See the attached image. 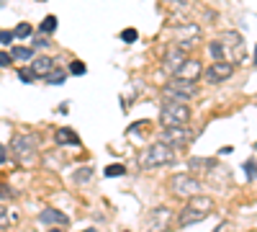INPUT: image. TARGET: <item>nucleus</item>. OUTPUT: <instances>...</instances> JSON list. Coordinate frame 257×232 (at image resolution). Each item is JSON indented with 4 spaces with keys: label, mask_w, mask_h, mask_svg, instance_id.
Wrapping results in <instances>:
<instances>
[{
    "label": "nucleus",
    "mask_w": 257,
    "mask_h": 232,
    "mask_svg": "<svg viewBox=\"0 0 257 232\" xmlns=\"http://www.w3.org/2000/svg\"><path fill=\"white\" fill-rule=\"evenodd\" d=\"M39 29H41V34H52V31L57 29V18H54V16H47L44 21H41Z\"/></svg>",
    "instance_id": "obj_20"
},
{
    "label": "nucleus",
    "mask_w": 257,
    "mask_h": 232,
    "mask_svg": "<svg viewBox=\"0 0 257 232\" xmlns=\"http://www.w3.org/2000/svg\"><path fill=\"white\" fill-rule=\"evenodd\" d=\"M170 163H175V150L167 147L162 139L160 142H152L149 147H144L142 155H139V165L144 171H152V168H165Z\"/></svg>",
    "instance_id": "obj_2"
},
{
    "label": "nucleus",
    "mask_w": 257,
    "mask_h": 232,
    "mask_svg": "<svg viewBox=\"0 0 257 232\" xmlns=\"http://www.w3.org/2000/svg\"><path fill=\"white\" fill-rule=\"evenodd\" d=\"M193 139H196V134H193L188 126H170V129L162 132V142L167 147H173V150H183V147H188Z\"/></svg>",
    "instance_id": "obj_7"
},
{
    "label": "nucleus",
    "mask_w": 257,
    "mask_h": 232,
    "mask_svg": "<svg viewBox=\"0 0 257 232\" xmlns=\"http://www.w3.org/2000/svg\"><path fill=\"white\" fill-rule=\"evenodd\" d=\"M137 36H139L137 29H123V31H121V39H123V41H137Z\"/></svg>",
    "instance_id": "obj_26"
},
{
    "label": "nucleus",
    "mask_w": 257,
    "mask_h": 232,
    "mask_svg": "<svg viewBox=\"0 0 257 232\" xmlns=\"http://www.w3.org/2000/svg\"><path fill=\"white\" fill-rule=\"evenodd\" d=\"M11 59H13L11 54H6V52H0V67H8V65H11Z\"/></svg>",
    "instance_id": "obj_29"
},
{
    "label": "nucleus",
    "mask_w": 257,
    "mask_h": 232,
    "mask_svg": "<svg viewBox=\"0 0 257 232\" xmlns=\"http://www.w3.org/2000/svg\"><path fill=\"white\" fill-rule=\"evenodd\" d=\"M244 173H247L249 181L257 178V163H254V160H247V163H244Z\"/></svg>",
    "instance_id": "obj_24"
},
{
    "label": "nucleus",
    "mask_w": 257,
    "mask_h": 232,
    "mask_svg": "<svg viewBox=\"0 0 257 232\" xmlns=\"http://www.w3.org/2000/svg\"><path fill=\"white\" fill-rule=\"evenodd\" d=\"M254 150H257V144H254Z\"/></svg>",
    "instance_id": "obj_36"
},
{
    "label": "nucleus",
    "mask_w": 257,
    "mask_h": 232,
    "mask_svg": "<svg viewBox=\"0 0 257 232\" xmlns=\"http://www.w3.org/2000/svg\"><path fill=\"white\" fill-rule=\"evenodd\" d=\"M213 232H216V229H213Z\"/></svg>",
    "instance_id": "obj_38"
},
{
    "label": "nucleus",
    "mask_w": 257,
    "mask_h": 232,
    "mask_svg": "<svg viewBox=\"0 0 257 232\" xmlns=\"http://www.w3.org/2000/svg\"><path fill=\"white\" fill-rule=\"evenodd\" d=\"M0 41H3V44H11V41H13V31H0Z\"/></svg>",
    "instance_id": "obj_28"
},
{
    "label": "nucleus",
    "mask_w": 257,
    "mask_h": 232,
    "mask_svg": "<svg viewBox=\"0 0 257 232\" xmlns=\"http://www.w3.org/2000/svg\"><path fill=\"white\" fill-rule=\"evenodd\" d=\"M244 49V41L237 31H224L219 39H213L208 44V54L213 57V62H234L239 59Z\"/></svg>",
    "instance_id": "obj_1"
},
{
    "label": "nucleus",
    "mask_w": 257,
    "mask_h": 232,
    "mask_svg": "<svg viewBox=\"0 0 257 232\" xmlns=\"http://www.w3.org/2000/svg\"><path fill=\"white\" fill-rule=\"evenodd\" d=\"M173 227V212L167 206H157L149 212V219H147V232H167Z\"/></svg>",
    "instance_id": "obj_10"
},
{
    "label": "nucleus",
    "mask_w": 257,
    "mask_h": 232,
    "mask_svg": "<svg viewBox=\"0 0 257 232\" xmlns=\"http://www.w3.org/2000/svg\"><path fill=\"white\" fill-rule=\"evenodd\" d=\"M85 232H95V229H85Z\"/></svg>",
    "instance_id": "obj_33"
},
{
    "label": "nucleus",
    "mask_w": 257,
    "mask_h": 232,
    "mask_svg": "<svg viewBox=\"0 0 257 232\" xmlns=\"http://www.w3.org/2000/svg\"><path fill=\"white\" fill-rule=\"evenodd\" d=\"M49 232H59V229H49Z\"/></svg>",
    "instance_id": "obj_35"
},
{
    "label": "nucleus",
    "mask_w": 257,
    "mask_h": 232,
    "mask_svg": "<svg viewBox=\"0 0 257 232\" xmlns=\"http://www.w3.org/2000/svg\"><path fill=\"white\" fill-rule=\"evenodd\" d=\"M31 54H34V49H29V47H13V52H11V57L18 59V62L31 59Z\"/></svg>",
    "instance_id": "obj_18"
},
{
    "label": "nucleus",
    "mask_w": 257,
    "mask_h": 232,
    "mask_svg": "<svg viewBox=\"0 0 257 232\" xmlns=\"http://www.w3.org/2000/svg\"><path fill=\"white\" fill-rule=\"evenodd\" d=\"M36 144H39V139H36L34 134H16L13 142H11L13 152L24 160V163H31V160L36 158Z\"/></svg>",
    "instance_id": "obj_8"
},
{
    "label": "nucleus",
    "mask_w": 257,
    "mask_h": 232,
    "mask_svg": "<svg viewBox=\"0 0 257 232\" xmlns=\"http://www.w3.org/2000/svg\"><path fill=\"white\" fill-rule=\"evenodd\" d=\"M254 62H257V52H254Z\"/></svg>",
    "instance_id": "obj_34"
},
{
    "label": "nucleus",
    "mask_w": 257,
    "mask_h": 232,
    "mask_svg": "<svg viewBox=\"0 0 257 232\" xmlns=\"http://www.w3.org/2000/svg\"><path fill=\"white\" fill-rule=\"evenodd\" d=\"M173 191H175V196H180V199H190V196H196L198 191H201V181L198 178H193V176H188V173H178V176H173Z\"/></svg>",
    "instance_id": "obj_9"
},
{
    "label": "nucleus",
    "mask_w": 257,
    "mask_h": 232,
    "mask_svg": "<svg viewBox=\"0 0 257 232\" xmlns=\"http://www.w3.org/2000/svg\"><path fill=\"white\" fill-rule=\"evenodd\" d=\"M254 103H257V98H254Z\"/></svg>",
    "instance_id": "obj_37"
},
{
    "label": "nucleus",
    "mask_w": 257,
    "mask_h": 232,
    "mask_svg": "<svg viewBox=\"0 0 257 232\" xmlns=\"http://www.w3.org/2000/svg\"><path fill=\"white\" fill-rule=\"evenodd\" d=\"M47 83H54V86H62V83H64V72H62V70H52V72L47 75Z\"/></svg>",
    "instance_id": "obj_22"
},
{
    "label": "nucleus",
    "mask_w": 257,
    "mask_h": 232,
    "mask_svg": "<svg viewBox=\"0 0 257 232\" xmlns=\"http://www.w3.org/2000/svg\"><path fill=\"white\" fill-rule=\"evenodd\" d=\"M21 80H24V83H31V80H34L31 70H21Z\"/></svg>",
    "instance_id": "obj_30"
},
{
    "label": "nucleus",
    "mask_w": 257,
    "mask_h": 232,
    "mask_svg": "<svg viewBox=\"0 0 257 232\" xmlns=\"http://www.w3.org/2000/svg\"><path fill=\"white\" fill-rule=\"evenodd\" d=\"M185 59H188V57H185V49L173 47V49H167V52H165V57H162V67H165V72L175 75V72H178V67L183 65Z\"/></svg>",
    "instance_id": "obj_13"
},
{
    "label": "nucleus",
    "mask_w": 257,
    "mask_h": 232,
    "mask_svg": "<svg viewBox=\"0 0 257 232\" xmlns=\"http://www.w3.org/2000/svg\"><path fill=\"white\" fill-rule=\"evenodd\" d=\"M11 222H13V219H11V214H8V209L0 206V229H6Z\"/></svg>",
    "instance_id": "obj_25"
},
{
    "label": "nucleus",
    "mask_w": 257,
    "mask_h": 232,
    "mask_svg": "<svg viewBox=\"0 0 257 232\" xmlns=\"http://www.w3.org/2000/svg\"><path fill=\"white\" fill-rule=\"evenodd\" d=\"M70 72H72V75H85V65H82V62H72Z\"/></svg>",
    "instance_id": "obj_27"
},
{
    "label": "nucleus",
    "mask_w": 257,
    "mask_h": 232,
    "mask_svg": "<svg viewBox=\"0 0 257 232\" xmlns=\"http://www.w3.org/2000/svg\"><path fill=\"white\" fill-rule=\"evenodd\" d=\"M234 75V62H213L203 70V78L211 86H219V83H226Z\"/></svg>",
    "instance_id": "obj_11"
},
{
    "label": "nucleus",
    "mask_w": 257,
    "mask_h": 232,
    "mask_svg": "<svg viewBox=\"0 0 257 232\" xmlns=\"http://www.w3.org/2000/svg\"><path fill=\"white\" fill-rule=\"evenodd\" d=\"M72 178H75V183H88L93 178V168H82V171H77Z\"/></svg>",
    "instance_id": "obj_21"
},
{
    "label": "nucleus",
    "mask_w": 257,
    "mask_h": 232,
    "mask_svg": "<svg viewBox=\"0 0 257 232\" xmlns=\"http://www.w3.org/2000/svg\"><path fill=\"white\" fill-rule=\"evenodd\" d=\"M213 212V199L211 196H201V194H196V196H190L188 199V204H185V209L180 212V227H190V224H198L201 219H206L208 214Z\"/></svg>",
    "instance_id": "obj_3"
},
{
    "label": "nucleus",
    "mask_w": 257,
    "mask_h": 232,
    "mask_svg": "<svg viewBox=\"0 0 257 232\" xmlns=\"http://www.w3.org/2000/svg\"><path fill=\"white\" fill-rule=\"evenodd\" d=\"M54 70V59L49 57V54H41V57H36V59H31V75L34 78H41V75H49Z\"/></svg>",
    "instance_id": "obj_14"
},
{
    "label": "nucleus",
    "mask_w": 257,
    "mask_h": 232,
    "mask_svg": "<svg viewBox=\"0 0 257 232\" xmlns=\"http://www.w3.org/2000/svg\"><path fill=\"white\" fill-rule=\"evenodd\" d=\"M162 93H165V98H173V101L185 103V101L198 96V83L183 80V78H170L165 86H162Z\"/></svg>",
    "instance_id": "obj_5"
},
{
    "label": "nucleus",
    "mask_w": 257,
    "mask_h": 232,
    "mask_svg": "<svg viewBox=\"0 0 257 232\" xmlns=\"http://www.w3.org/2000/svg\"><path fill=\"white\" fill-rule=\"evenodd\" d=\"M31 34H34L31 24H18V26L13 29V36H18V39H29Z\"/></svg>",
    "instance_id": "obj_19"
},
{
    "label": "nucleus",
    "mask_w": 257,
    "mask_h": 232,
    "mask_svg": "<svg viewBox=\"0 0 257 232\" xmlns=\"http://www.w3.org/2000/svg\"><path fill=\"white\" fill-rule=\"evenodd\" d=\"M54 142H57V144H80L77 132H75V129H70V126H62V129H57Z\"/></svg>",
    "instance_id": "obj_16"
},
{
    "label": "nucleus",
    "mask_w": 257,
    "mask_h": 232,
    "mask_svg": "<svg viewBox=\"0 0 257 232\" xmlns=\"http://www.w3.org/2000/svg\"><path fill=\"white\" fill-rule=\"evenodd\" d=\"M126 173V168L123 165H108V168H105V176H108V178H113V176H123Z\"/></svg>",
    "instance_id": "obj_23"
},
{
    "label": "nucleus",
    "mask_w": 257,
    "mask_h": 232,
    "mask_svg": "<svg viewBox=\"0 0 257 232\" xmlns=\"http://www.w3.org/2000/svg\"><path fill=\"white\" fill-rule=\"evenodd\" d=\"M188 165L193 171H211V168L216 165V158H190Z\"/></svg>",
    "instance_id": "obj_17"
},
{
    "label": "nucleus",
    "mask_w": 257,
    "mask_h": 232,
    "mask_svg": "<svg viewBox=\"0 0 257 232\" xmlns=\"http://www.w3.org/2000/svg\"><path fill=\"white\" fill-rule=\"evenodd\" d=\"M173 41H175V47H180V49L196 47L201 41V26H196V24H180V26H175L173 29Z\"/></svg>",
    "instance_id": "obj_6"
},
{
    "label": "nucleus",
    "mask_w": 257,
    "mask_h": 232,
    "mask_svg": "<svg viewBox=\"0 0 257 232\" xmlns=\"http://www.w3.org/2000/svg\"><path fill=\"white\" fill-rule=\"evenodd\" d=\"M190 121V109L180 101H173V98H165L162 101V109H160V124L165 129L170 126H185Z\"/></svg>",
    "instance_id": "obj_4"
},
{
    "label": "nucleus",
    "mask_w": 257,
    "mask_h": 232,
    "mask_svg": "<svg viewBox=\"0 0 257 232\" xmlns=\"http://www.w3.org/2000/svg\"><path fill=\"white\" fill-rule=\"evenodd\" d=\"M3 163H6V147L0 144V165H3Z\"/></svg>",
    "instance_id": "obj_31"
},
{
    "label": "nucleus",
    "mask_w": 257,
    "mask_h": 232,
    "mask_svg": "<svg viewBox=\"0 0 257 232\" xmlns=\"http://www.w3.org/2000/svg\"><path fill=\"white\" fill-rule=\"evenodd\" d=\"M39 222H44V224H59V227H64L70 219L64 217L62 212H57V209H44V212L39 214Z\"/></svg>",
    "instance_id": "obj_15"
},
{
    "label": "nucleus",
    "mask_w": 257,
    "mask_h": 232,
    "mask_svg": "<svg viewBox=\"0 0 257 232\" xmlns=\"http://www.w3.org/2000/svg\"><path fill=\"white\" fill-rule=\"evenodd\" d=\"M165 3H175V6H180V3H185V0H165Z\"/></svg>",
    "instance_id": "obj_32"
},
{
    "label": "nucleus",
    "mask_w": 257,
    "mask_h": 232,
    "mask_svg": "<svg viewBox=\"0 0 257 232\" xmlns=\"http://www.w3.org/2000/svg\"><path fill=\"white\" fill-rule=\"evenodd\" d=\"M203 65H201V62L196 59V57H188L185 62H183V65L178 67V72L173 75V78H183V80H193V83H198V78L203 75Z\"/></svg>",
    "instance_id": "obj_12"
}]
</instances>
